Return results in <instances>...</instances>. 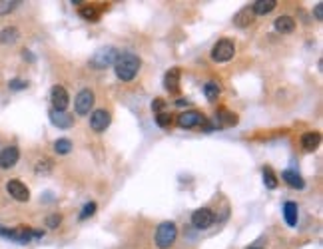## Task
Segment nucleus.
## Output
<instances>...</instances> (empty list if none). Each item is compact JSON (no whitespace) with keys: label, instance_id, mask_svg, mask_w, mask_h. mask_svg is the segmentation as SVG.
<instances>
[{"label":"nucleus","instance_id":"1","mask_svg":"<svg viewBox=\"0 0 323 249\" xmlns=\"http://www.w3.org/2000/svg\"><path fill=\"white\" fill-rule=\"evenodd\" d=\"M140 66H142V62H140V58L136 54L120 52L118 58H116V62H114V72L122 82H132L138 76Z\"/></svg>","mask_w":323,"mask_h":249},{"label":"nucleus","instance_id":"2","mask_svg":"<svg viewBox=\"0 0 323 249\" xmlns=\"http://www.w3.org/2000/svg\"><path fill=\"white\" fill-rule=\"evenodd\" d=\"M0 237H6V239H12L20 245L24 243H30L32 239H40L42 237V231H34L26 225H18V227H0Z\"/></svg>","mask_w":323,"mask_h":249},{"label":"nucleus","instance_id":"3","mask_svg":"<svg viewBox=\"0 0 323 249\" xmlns=\"http://www.w3.org/2000/svg\"><path fill=\"white\" fill-rule=\"evenodd\" d=\"M175 237H178V227H175L174 222H164L158 225L156 229V245L160 249H170L175 243Z\"/></svg>","mask_w":323,"mask_h":249},{"label":"nucleus","instance_id":"4","mask_svg":"<svg viewBox=\"0 0 323 249\" xmlns=\"http://www.w3.org/2000/svg\"><path fill=\"white\" fill-rule=\"evenodd\" d=\"M118 50L114 46H106V48H100L98 52H94V56L90 58V66L96 68V70H104L108 66H114L116 58H118Z\"/></svg>","mask_w":323,"mask_h":249},{"label":"nucleus","instance_id":"5","mask_svg":"<svg viewBox=\"0 0 323 249\" xmlns=\"http://www.w3.org/2000/svg\"><path fill=\"white\" fill-rule=\"evenodd\" d=\"M233 56H236V44L227 38L218 40V44L212 48V60L214 62H229Z\"/></svg>","mask_w":323,"mask_h":249},{"label":"nucleus","instance_id":"6","mask_svg":"<svg viewBox=\"0 0 323 249\" xmlns=\"http://www.w3.org/2000/svg\"><path fill=\"white\" fill-rule=\"evenodd\" d=\"M208 122L205 116L198 110H190V112H184L178 116V126L184 128V130H192V128H201L203 124Z\"/></svg>","mask_w":323,"mask_h":249},{"label":"nucleus","instance_id":"7","mask_svg":"<svg viewBox=\"0 0 323 249\" xmlns=\"http://www.w3.org/2000/svg\"><path fill=\"white\" fill-rule=\"evenodd\" d=\"M94 102H96V100H94V92H92V90H88V88L80 90V92H78V96H76V100H74L76 114H78V116H86V114H90V110H92Z\"/></svg>","mask_w":323,"mask_h":249},{"label":"nucleus","instance_id":"8","mask_svg":"<svg viewBox=\"0 0 323 249\" xmlns=\"http://www.w3.org/2000/svg\"><path fill=\"white\" fill-rule=\"evenodd\" d=\"M216 222V215L210 207H199L192 213V225L196 229H208Z\"/></svg>","mask_w":323,"mask_h":249},{"label":"nucleus","instance_id":"9","mask_svg":"<svg viewBox=\"0 0 323 249\" xmlns=\"http://www.w3.org/2000/svg\"><path fill=\"white\" fill-rule=\"evenodd\" d=\"M50 102H52V110H56V112H66V108H68V104H70V98H68L66 88L54 86V88L50 90Z\"/></svg>","mask_w":323,"mask_h":249},{"label":"nucleus","instance_id":"10","mask_svg":"<svg viewBox=\"0 0 323 249\" xmlns=\"http://www.w3.org/2000/svg\"><path fill=\"white\" fill-rule=\"evenodd\" d=\"M6 192L16 201H28L30 199V190H28L20 179H8L6 181Z\"/></svg>","mask_w":323,"mask_h":249},{"label":"nucleus","instance_id":"11","mask_svg":"<svg viewBox=\"0 0 323 249\" xmlns=\"http://www.w3.org/2000/svg\"><path fill=\"white\" fill-rule=\"evenodd\" d=\"M238 114H233V112H229V110H225V108H218V112H216V118H214V126L216 128H231V126H236L238 124Z\"/></svg>","mask_w":323,"mask_h":249},{"label":"nucleus","instance_id":"12","mask_svg":"<svg viewBox=\"0 0 323 249\" xmlns=\"http://www.w3.org/2000/svg\"><path fill=\"white\" fill-rule=\"evenodd\" d=\"M18 158H20V149L16 146H8L0 151V168L2 170H10L18 164Z\"/></svg>","mask_w":323,"mask_h":249},{"label":"nucleus","instance_id":"13","mask_svg":"<svg viewBox=\"0 0 323 249\" xmlns=\"http://www.w3.org/2000/svg\"><path fill=\"white\" fill-rule=\"evenodd\" d=\"M110 122H112L110 112H106V110H94L92 116H90V128L94 132H104L110 126Z\"/></svg>","mask_w":323,"mask_h":249},{"label":"nucleus","instance_id":"14","mask_svg":"<svg viewBox=\"0 0 323 249\" xmlns=\"http://www.w3.org/2000/svg\"><path fill=\"white\" fill-rule=\"evenodd\" d=\"M180 78H182V72L178 66H174L166 72L164 76V88L170 92V94H175V92L180 90Z\"/></svg>","mask_w":323,"mask_h":249},{"label":"nucleus","instance_id":"15","mask_svg":"<svg viewBox=\"0 0 323 249\" xmlns=\"http://www.w3.org/2000/svg\"><path fill=\"white\" fill-rule=\"evenodd\" d=\"M50 122L54 124L56 128H62V130H68L74 126V116L66 114V112H56V110H50Z\"/></svg>","mask_w":323,"mask_h":249},{"label":"nucleus","instance_id":"16","mask_svg":"<svg viewBox=\"0 0 323 249\" xmlns=\"http://www.w3.org/2000/svg\"><path fill=\"white\" fill-rule=\"evenodd\" d=\"M281 179L289 185V188H293V190H303V188H305L303 177H301L298 172H293V170H285V172H281Z\"/></svg>","mask_w":323,"mask_h":249},{"label":"nucleus","instance_id":"17","mask_svg":"<svg viewBox=\"0 0 323 249\" xmlns=\"http://www.w3.org/2000/svg\"><path fill=\"white\" fill-rule=\"evenodd\" d=\"M273 28L279 34H291L293 30H296V20H293L291 16H277L273 20Z\"/></svg>","mask_w":323,"mask_h":249},{"label":"nucleus","instance_id":"18","mask_svg":"<svg viewBox=\"0 0 323 249\" xmlns=\"http://www.w3.org/2000/svg\"><path fill=\"white\" fill-rule=\"evenodd\" d=\"M255 20V14H253V10H251V6H246V8H242L236 16H233V24H236L238 28H248L251 22Z\"/></svg>","mask_w":323,"mask_h":249},{"label":"nucleus","instance_id":"19","mask_svg":"<svg viewBox=\"0 0 323 249\" xmlns=\"http://www.w3.org/2000/svg\"><path fill=\"white\" fill-rule=\"evenodd\" d=\"M319 144H321V136H319V132H305V134L301 136V148H303L305 151H313V149H317Z\"/></svg>","mask_w":323,"mask_h":249},{"label":"nucleus","instance_id":"20","mask_svg":"<svg viewBox=\"0 0 323 249\" xmlns=\"http://www.w3.org/2000/svg\"><path fill=\"white\" fill-rule=\"evenodd\" d=\"M283 217H285V224L289 227L298 225V203L296 201H285V205H283Z\"/></svg>","mask_w":323,"mask_h":249},{"label":"nucleus","instance_id":"21","mask_svg":"<svg viewBox=\"0 0 323 249\" xmlns=\"http://www.w3.org/2000/svg\"><path fill=\"white\" fill-rule=\"evenodd\" d=\"M20 32L16 26H6L4 30H0V44H14L18 40Z\"/></svg>","mask_w":323,"mask_h":249},{"label":"nucleus","instance_id":"22","mask_svg":"<svg viewBox=\"0 0 323 249\" xmlns=\"http://www.w3.org/2000/svg\"><path fill=\"white\" fill-rule=\"evenodd\" d=\"M275 6H277L275 0H257V2L251 4V10H253V14H268Z\"/></svg>","mask_w":323,"mask_h":249},{"label":"nucleus","instance_id":"23","mask_svg":"<svg viewBox=\"0 0 323 249\" xmlns=\"http://www.w3.org/2000/svg\"><path fill=\"white\" fill-rule=\"evenodd\" d=\"M203 94H205V98H208L210 102H216L220 98V94H222V88H220L218 82H208L203 86Z\"/></svg>","mask_w":323,"mask_h":249},{"label":"nucleus","instance_id":"24","mask_svg":"<svg viewBox=\"0 0 323 249\" xmlns=\"http://www.w3.org/2000/svg\"><path fill=\"white\" fill-rule=\"evenodd\" d=\"M263 183H266L268 190H275L277 188V175L273 174V170L270 166L263 168Z\"/></svg>","mask_w":323,"mask_h":249},{"label":"nucleus","instance_id":"25","mask_svg":"<svg viewBox=\"0 0 323 249\" xmlns=\"http://www.w3.org/2000/svg\"><path fill=\"white\" fill-rule=\"evenodd\" d=\"M80 16H82L84 20H88V22H98L100 12H98L94 6H82V8H80Z\"/></svg>","mask_w":323,"mask_h":249},{"label":"nucleus","instance_id":"26","mask_svg":"<svg viewBox=\"0 0 323 249\" xmlns=\"http://www.w3.org/2000/svg\"><path fill=\"white\" fill-rule=\"evenodd\" d=\"M70 149H72V142L68 140V138H60V140H56L54 142V151L56 153H70Z\"/></svg>","mask_w":323,"mask_h":249},{"label":"nucleus","instance_id":"27","mask_svg":"<svg viewBox=\"0 0 323 249\" xmlns=\"http://www.w3.org/2000/svg\"><path fill=\"white\" fill-rule=\"evenodd\" d=\"M20 2L18 0H0V16H4V14H10Z\"/></svg>","mask_w":323,"mask_h":249},{"label":"nucleus","instance_id":"28","mask_svg":"<svg viewBox=\"0 0 323 249\" xmlns=\"http://www.w3.org/2000/svg\"><path fill=\"white\" fill-rule=\"evenodd\" d=\"M156 124H158L160 128H172L174 120H172V116H170V114H166V112H160V114H156Z\"/></svg>","mask_w":323,"mask_h":249},{"label":"nucleus","instance_id":"29","mask_svg":"<svg viewBox=\"0 0 323 249\" xmlns=\"http://www.w3.org/2000/svg\"><path fill=\"white\" fill-rule=\"evenodd\" d=\"M94 213H96V203H94V201H90V203H86V205L82 207L80 220H88V217H92Z\"/></svg>","mask_w":323,"mask_h":249},{"label":"nucleus","instance_id":"30","mask_svg":"<svg viewBox=\"0 0 323 249\" xmlns=\"http://www.w3.org/2000/svg\"><path fill=\"white\" fill-rule=\"evenodd\" d=\"M60 222H62V217L58 215V213H54V215H48V217H46V227H50V229H56L58 225H60Z\"/></svg>","mask_w":323,"mask_h":249},{"label":"nucleus","instance_id":"31","mask_svg":"<svg viewBox=\"0 0 323 249\" xmlns=\"http://www.w3.org/2000/svg\"><path fill=\"white\" fill-rule=\"evenodd\" d=\"M8 86H10V90H24L28 84H26L24 80H18V78H14V80H10V84H8Z\"/></svg>","mask_w":323,"mask_h":249},{"label":"nucleus","instance_id":"32","mask_svg":"<svg viewBox=\"0 0 323 249\" xmlns=\"http://www.w3.org/2000/svg\"><path fill=\"white\" fill-rule=\"evenodd\" d=\"M164 106H166V102H164L162 98H156V100L152 102V110H154V112H158V114L164 110Z\"/></svg>","mask_w":323,"mask_h":249},{"label":"nucleus","instance_id":"33","mask_svg":"<svg viewBox=\"0 0 323 249\" xmlns=\"http://www.w3.org/2000/svg\"><path fill=\"white\" fill-rule=\"evenodd\" d=\"M313 14H315V20H323V4H321V2H319V4L315 6Z\"/></svg>","mask_w":323,"mask_h":249},{"label":"nucleus","instance_id":"34","mask_svg":"<svg viewBox=\"0 0 323 249\" xmlns=\"http://www.w3.org/2000/svg\"><path fill=\"white\" fill-rule=\"evenodd\" d=\"M175 106H180V108H184V106H186V108H188V106H192V102H190V100H186V98H180L178 102H175Z\"/></svg>","mask_w":323,"mask_h":249},{"label":"nucleus","instance_id":"35","mask_svg":"<svg viewBox=\"0 0 323 249\" xmlns=\"http://www.w3.org/2000/svg\"><path fill=\"white\" fill-rule=\"evenodd\" d=\"M248 249H261V247H248Z\"/></svg>","mask_w":323,"mask_h":249}]
</instances>
